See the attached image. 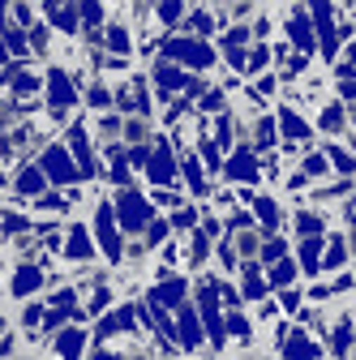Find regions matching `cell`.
<instances>
[{
	"mask_svg": "<svg viewBox=\"0 0 356 360\" xmlns=\"http://www.w3.org/2000/svg\"><path fill=\"white\" fill-rule=\"evenodd\" d=\"M43 103H48V124H65V116L82 103V90L73 82V69L65 65H48V73H43Z\"/></svg>",
	"mask_w": 356,
	"mask_h": 360,
	"instance_id": "6da1fadb",
	"label": "cell"
},
{
	"mask_svg": "<svg viewBox=\"0 0 356 360\" xmlns=\"http://www.w3.org/2000/svg\"><path fill=\"white\" fill-rule=\"evenodd\" d=\"M39 167H43V176H48V185H56V189H77L82 185V167H77V159L69 155L65 142H43Z\"/></svg>",
	"mask_w": 356,
	"mask_h": 360,
	"instance_id": "7a4b0ae2",
	"label": "cell"
},
{
	"mask_svg": "<svg viewBox=\"0 0 356 360\" xmlns=\"http://www.w3.org/2000/svg\"><path fill=\"white\" fill-rule=\"evenodd\" d=\"M91 228H95L99 253H103L112 266H120V262H125V240H120V223H116L112 202H95V210H91Z\"/></svg>",
	"mask_w": 356,
	"mask_h": 360,
	"instance_id": "3957f363",
	"label": "cell"
},
{
	"mask_svg": "<svg viewBox=\"0 0 356 360\" xmlns=\"http://www.w3.org/2000/svg\"><path fill=\"white\" fill-rule=\"evenodd\" d=\"M65 146H69V155L77 159V167H82V180H103V176H108V172H103V163H99V155H95V146H91V124H86V120L69 124V133H65Z\"/></svg>",
	"mask_w": 356,
	"mask_h": 360,
	"instance_id": "277c9868",
	"label": "cell"
},
{
	"mask_svg": "<svg viewBox=\"0 0 356 360\" xmlns=\"http://www.w3.org/2000/svg\"><path fill=\"white\" fill-rule=\"evenodd\" d=\"M112 210H116V223H120L125 232H146L151 223H155L151 202H146L138 189H120V193L112 198Z\"/></svg>",
	"mask_w": 356,
	"mask_h": 360,
	"instance_id": "5b68a950",
	"label": "cell"
},
{
	"mask_svg": "<svg viewBox=\"0 0 356 360\" xmlns=\"http://www.w3.org/2000/svg\"><path fill=\"white\" fill-rule=\"evenodd\" d=\"M48 283H52V275L39 262H18L9 270V279H5V292H9V300H30L34 292H43Z\"/></svg>",
	"mask_w": 356,
	"mask_h": 360,
	"instance_id": "8992f818",
	"label": "cell"
},
{
	"mask_svg": "<svg viewBox=\"0 0 356 360\" xmlns=\"http://www.w3.org/2000/svg\"><path fill=\"white\" fill-rule=\"evenodd\" d=\"M95 232H91V223H82V219H73L69 223V232H65V249H61V257L65 262H77V266H86V262H95Z\"/></svg>",
	"mask_w": 356,
	"mask_h": 360,
	"instance_id": "52a82bcc",
	"label": "cell"
},
{
	"mask_svg": "<svg viewBox=\"0 0 356 360\" xmlns=\"http://www.w3.org/2000/svg\"><path fill=\"white\" fill-rule=\"evenodd\" d=\"M52 185H48V176H43V167L39 163H13V189L9 193H18V198H43Z\"/></svg>",
	"mask_w": 356,
	"mask_h": 360,
	"instance_id": "ba28073f",
	"label": "cell"
},
{
	"mask_svg": "<svg viewBox=\"0 0 356 360\" xmlns=\"http://www.w3.org/2000/svg\"><path fill=\"white\" fill-rule=\"evenodd\" d=\"M39 18L48 22L52 30L69 34V39H77V34H82V13H77V5H43V9H39Z\"/></svg>",
	"mask_w": 356,
	"mask_h": 360,
	"instance_id": "9c48e42d",
	"label": "cell"
},
{
	"mask_svg": "<svg viewBox=\"0 0 356 360\" xmlns=\"http://www.w3.org/2000/svg\"><path fill=\"white\" fill-rule=\"evenodd\" d=\"M82 347H86V326H65L48 352H52V360H82Z\"/></svg>",
	"mask_w": 356,
	"mask_h": 360,
	"instance_id": "30bf717a",
	"label": "cell"
},
{
	"mask_svg": "<svg viewBox=\"0 0 356 360\" xmlns=\"http://www.w3.org/2000/svg\"><path fill=\"white\" fill-rule=\"evenodd\" d=\"M146 180H151V189H163V185H172V180H176V159H172L167 142H159V150L151 155V163H146Z\"/></svg>",
	"mask_w": 356,
	"mask_h": 360,
	"instance_id": "8fae6325",
	"label": "cell"
},
{
	"mask_svg": "<svg viewBox=\"0 0 356 360\" xmlns=\"http://www.w3.org/2000/svg\"><path fill=\"white\" fill-rule=\"evenodd\" d=\"M167 52H172V56H181V60H193V65H210V60H215V52L206 48L202 39L189 43V39H176V34H172V39H167Z\"/></svg>",
	"mask_w": 356,
	"mask_h": 360,
	"instance_id": "7c38bea8",
	"label": "cell"
},
{
	"mask_svg": "<svg viewBox=\"0 0 356 360\" xmlns=\"http://www.w3.org/2000/svg\"><path fill=\"white\" fill-rule=\"evenodd\" d=\"M5 48H9V60H18V65H26L34 52H30V34L22 30V26H13L9 18H5Z\"/></svg>",
	"mask_w": 356,
	"mask_h": 360,
	"instance_id": "4fadbf2b",
	"label": "cell"
},
{
	"mask_svg": "<svg viewBox=\"0 0 356 360\" xmlns=\"http://www.w3.org/2000/svg\"><path fill=\"white\" fill-rule=\"evenodd\" d=\"M0 232L9 240H22L30 232V214H18V206H0Z\"/></svg>",
	"mask_w": 356,
	"mask_h": 360,
	"instance_id": "5bb4252c",
	"label": "cell"
},
{
	"mask_svg": "<svg viewBox=\"0 0 356 360\" xmlns=\"http://www.w3.org/2000/svg\"><path fill=\"white\" fill-rule=\"evenodd\" d=\"M181 347L185 352H198L202 347V326L193 318V304H181Z\"/></svg>",
	"mask_w": 356,
	"mask_h": 360,
	"instance_id": "9a60e30c",
	"label": "cell"
},
{
	"mask_svg": "<svg viewBox=\"0 0 356 360\" xmlns=\"http://www.w3.org/2000/svg\"><path fill=\"white\" fill-rule=\"evenodd\" d=\"M9 90H13L18 99H22V95H30V99H34V95H43V73H34L30 65H22V73L13 77V86H9Z\"/></svg>",
	"mask_w": 356,
	"mask_h": 360,
	"instance_id": "2e32d148",
	"label": "cell"
},
{
	"mask_svg": "<svg viewBox=\"0 0 356 360\" xmlns=\"http://www.w3.org/2000/svg\"><path fill=\"white\" fill-rule=\"evenodd\" d=\"M155 73V86H159V95H167V90H176V86H193L181 69H176V65H155L151 69Z\"/></svg>",
	"mask_w": 356,
	"mask_h": 360,
	"instance_id": "e0dca14e",
	"label": "cell"
},
{
	"mask_svg": "<svg viewBox=\"0 0 356 360\" xmlns=\"http://www.w3.org/2000/svg\"><path fill=\"white\" fill-rule=\"evenodd\" d=\"M65 210H69V198H65V193H61V189H56V193H52V189H48V193H43V198H39V202H34V214H39V219H52V214H56V219H61V214H65Z\"/></svg>",
	"mask_w": 356,
	"mask_h": 360,
	"instance_id": "ac0fdd59",
	"label": "cell"
},
{
	"mask_svg": "<svg viewBox=\"0 0 356 360\" xmlns=\"http://www.w3.org/2000/svg\"><path fill=\"white\" fill-rule=\"evenodd\" d=\"M43 318H48V304H39V300H26L22 313H18V322H22L26 335H34V330L43 326ZM34 339H39V335H34Z\"/></svg>",
	"mask_w": 356,
	"mask_h": 360,
	"instance_id": "d6986e66",
	"label": "cell"
},
{
	"mask_svg": "<svg viewBox=\"0 0 356 360\" xmlns=\"http://www.w3.org/2000/svg\"><path fill=\"white\" fill-rule=\"evenodd\" d=\"M318 129H326V133H348V116H343V108H339V103H326V108L318 112Z\"/></svg>",
	"mask_w": 356,
	"mask_h": 360,
	"instance_id": "ffe728a7",
	"label": "cell"
},
{
	"mask_svg": "<svg viewBox=\"0 0 356 360\" xmlns=\"http://www.w3.org/2000/svg\"><path fill=\"white\" fill-rule=\"evenodd\" d=\"M26 34H30V52H34V56H52V26H48V22L30 26Z\"/></svg>",
	"mask_w": 356,
	"mask_h": 360,
	"instance_id": "44dd1931",
	"label": "cell"
},
{
	"mask_svg": "<svg viewBox=\"0 0 356 360\" xmlns=\"http://www.w3.org/2000/svg\"><path fill=\"white\" fill-rule=\"evenodd\" d=\"M77 13H82V34H91V30H99L103 22H112V13H108L103 5H77Z\"/></svg>",
	"mask_w": 356,
	"mask_h": 360,
	"instance_id": "7402d4cb",
	"label": "cell"
},
{
	"mask_svg": "<svg viewBox=\"0 0 356 360\" xmlns=\"http://www.w3.org/2000/svg\"><path fill=\"white\" fill-rule=\"evenodd\" d=\"M86 103H91V112H108V108H116V95L103 82H95V86H86Z\"/></svg>",
	"mask_w": 356,
	"mask_h": 360,
	"instance_id": "603a6c76",
	"label": "cell"
},
{
	"mask_svg": "<svg viewBox=\"0 0 356 360\" xmlns=\"http://www.w3.org/2000/svg\"><path fill=\"white\" fill-rule=\"evenodd\" d=\"M9 22L22 26V30H30V26H39L43 18H39V9H30V5H9Z\"/></svg>",
	"mask_w": 356,
	"mask_h": 360,
	"instance_id": "cb8c5ba5",
	"label": "cell"
},
{
	"mask_svg": "<svg viewBox=\"0 0 356 360\" xmlns=\"http://www.w3.org/2000/svg\"><path fill=\"white\" fill-rule=\"evenodd\" d=\"M206 253H210V249H206V236H198V232H193V236L185 240V262H189V266H202V262H206Z\"/></svg>",
	"mask_w": 356,
	"mask_h": 360,
	"instance_id": "d4e9b609",
	"label": "cell"
},
{
	"mask_svg": "<svg viewBox=\"0 0 356 360\" xmlns=\"http://www.w3.org/2000/svg\"><path fill=\"white\" fill-rule=\"evenodd\" d=\"M245 296H249V300L262 296V266H258V262H245Z\"/></svg>",
	"mask_w": 356,
	"mask_h": 360,
	"instance_id": "484cf974",
	"label": "cell"
},
{
	"mask_svg": "<svg viewBox=\"0 0 356 360\" xmlns=\"http://www.w3.org/2000/svg\"><path fill=\"white\" fill-rule=\"evenodd\" d=\"M189 13L181 9V5H159L155 9V22H163V26H176V22H185Z\"/></svg>",
	"mask_w": 356,
	"mask_h": 360,
	"instance_id": "4316f807",
	"label": "cell"
},
{
	"mask_svg": "<svg viewBox=\"0 0 356 360\" xmlns=\"http://www.w3.org/2000/svg\"><path fill=\"white\" fill-rule=\"evenodd\" d=\"M193 223H198V210H193V206H181V210L172 214V228H176V232H189Z\"/></svg>",
	"mask_w": 356,
	"mask_h": 360,
	"instance_id": "83f0119b",
	"label": "cell"
},
{
	"mask_svg": "<svg viewBox=\"0 0 356 360\" xmlns=\"http://www.w3.org/2000/svg\"><path fill=\"white\" fill-rule=\"evenodd\" d=\"M151 202H159V206H172V210H181V193H172V189H151Z\"/></svg>",
	"mask_w": 356,
	"mask_h": 360,
	"instance_id": "f1b7e54d",
	"label": "cell"
},
{
	"mask_svg": "<svg viewBox=\"0 0 356 360\" xmlns=\"http://www.w3.org/2000/svg\"><path fill=\"white\" fill-rule=\"evenodd\" d=\"M5 18H9V5H0V69L13 65V60H9V48H5Z\"/></svg>",
	"mask_w": 356,
	"mask_h": 360,
	"instance_id": "f546056e",
	"label": "cell"
},
{
	"mask_svg": "<svg viewBox=\"0 0 356 360\" xmlns=\"http://www.w3.org/2000/svg\"><path fill=\"white\" fill-rule=\"evenodd\" d=\"M219 103H224V95H219V90H215V95H206V99H202V112L210 116V112H219Z\"/></svg>",
	"mask_w": 356,
	"mask_h": 360,
	"instance_id": "4dcf8cb0",
	"label": "cell"
},
{
	"mask_svg": "<svg viewBox=\"0 0 356 360\" xmlns=\"http://www.w3.org/2000/svg\"><path fill=\"white\" fill-rule=\"evenodd\" d=\"M86 360H120V356H112L108 347H95V352H91V356H86Z\"/></svg>",
	"mask_w": 356,
	"mask_h": 360,
	"instance_id": "1f68e13d",
	"label": "cell"
},
{
	"mask_svg": "<svg viewBox=\"0 0 356 360\" xmlns=\"http://www.w3.org/2000/svg\"><path fill=\"white\" fill-rule=\"evenodd\" d=\"M348 249H352V257H356V223L348 228Z\"/></svg>",
	"mask_w": 356,
	"mask_h": 360,
	"instance_id": "d6a6232c",
	"label": "cell"
},
{
	"mask_svg": "<svg viewBox=\"0 0 356 360\" xmlns=\"http://www.w3.org/2000/svg\"><path fill=\"white\" fill-rule=\"evenodd\" d=\"M9 108H13L9 99H0V124H5V116H9Z\"/></svg>",
	"mask_w": 356,
	"mask_h": 360,
	"instance_id": "836d02e7",
	"label": "cell"
},
{
	"mask_svg": "<svg viewBox=\"0 0 356 360\" xmlns=\"http://www.w3.org/2000/svg\"><path fill=\"white\" fill-rule=\"evenodd\" d=\"M348 360H356V343H352V356H348Z\"/></svg>",
	"mask_w": 356,
	"mask_h": 360,
	"instance_id": "e575fe53",
	"label": "cell"
},
{
	"mask_svg": "<svg viewBox=\"0 0 356 360\" xmlns=\"http://www.w3.org/2000/svg\"><path fill=\"white\" fill-rule=\"evenodd\" d=\"M0 330H5V318H0Z\"/></svg>",
	"mask_w": 356,
	"mask_h": 360,
	"instance_id": "d590c367",
	"label": "cell"
}]
</instances>
